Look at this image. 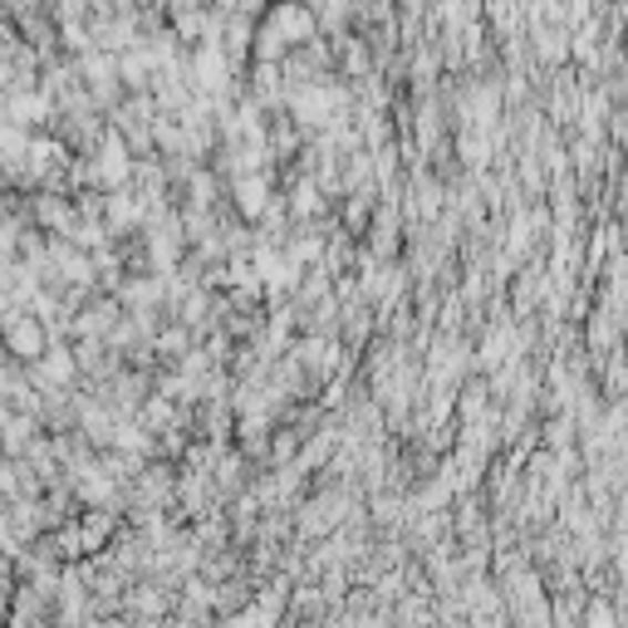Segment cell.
Returning <instances> with one entry per match:
<instances>
[{"label": "cell", "instance_id": "obj_2", "mask_svg": "<svg viewBox=\"0 0 628 628\" xmlns=\"http://www.w3.org/2000/svg\"><path fill=\"white\" fill-rule=\"evenodd\" d=\"M231 197H236V207H241V216H260L266 212V177L241 173L236 177V187H231Z\"/></svg>", "mask_w": 628, "mask_h": 628}, {"label": "cell", "instance_id": "obj_1", "mask_svg": "<svg viewBox=\"0 0 628 628\" xmlns=\"http://www.w3.org/2000/svg\"><path fill=\"white\" fill-rule=\"evenodd\" d=\"M266 25L276 30L285 44H295V50H305V44H315V30H319V16L310 0H276V6L266 10Z\"/></svg>", "mask_w": 628, "mask_h": 628}, {"label": "cell", "instance_id": "obj_6", "mask_svg": "<svg viewBox=\"0 0 628 628\" xmlns=\"http://www.w3.org/2000/svg\"><path fill=\"white\" fill-rule=\"evenodd\" d=\"M70 369H74L70 353H54V359L44 363V379H70Z\"/></svg>", "mask_w": 628, "mask_h": 628}, {"label": "cell", "instance_id": "obj_3", "mask_svg": "<svg viewBox=\"0 0 628 628\" xmlns=\"http://www.w3.org/2000/svg\"><path fill=\"white\" fill-rule=\"evenodd\" d=\"M10 349L16 353H40L44 349V334H40L35 319H16V325H10Z\"/></svg>", "mask_w": 628, "mask_h": 628}, {"label": "cell", "instance_id": "obj_7", "mask_svg": "<svg viewBox=\"0 0 628 628\" xmlns=\"http://www.w3.org/2000/svg\"><path fill=\"white\" fill-rule=\"evenodd\" d=\"M173 6H182V10H192V6H197V0H173Z\"/></svg>", "mask_w": 628, "mask_h": 628}, {"label": "cell", "instance_id": "obj_5", "mask_svg": "<svg viewBox=\"0 0 628 628\" xmlns=\"http://www.w3.org/2000/svg\"><path fill=\"white\" fill-rule=\"evenodd\" d=\"M589 628H619V614H614V604L594 599V604H589Z\"/></svg>", "mask_w": 628, "mask_h": 628}, {"label": "cell", "instance_id": "obj_4", "mask_svg": "<svg viewBox=\"0 0 628 628\" xmlns=\"http://www.w3.org/2000/svg\"><path fill=\"white\" fill-rule=\"evenodd\" d=\"M565 40H569L565 30H541V35H535V50H541V60H565L569 54Z\"/></svg>", "mask_w": 628, "mask_h": 628}]
</instances>
